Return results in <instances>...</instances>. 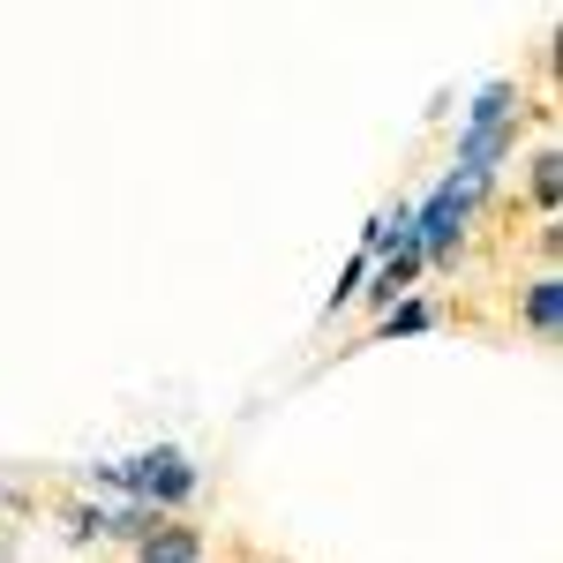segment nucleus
I'll list each match as a JSON object with an SVG mask.
<instances>
[{
	"mask_svg": "<svg viewBox=\"0 0 563 563\" xmlns=\"http://www.w3.org/2000/svg\"><path fill=\"white\" fill-rule=\"evenodd\" d=\"M135 563H203V526L158 519L143 541H135Z\"/></svg>",
	"mask_w": 563,
	"mask_h": 563,
	"instance_id": "nucleus-5",
	"label": "nucleus"
},
{
	"mask_svg": "<svg viewBox=\"0 0 563 563\" xmlns=\"http://www.w3.org/2000/svg\"><path fill=\"white\" fill-rule=\"evenodd\" d=\"M481 196H488V180H466V174L435 180L429 203H413V241H421V256L459 263V249H466V233H474V218H481Z\"/></svg>",
	"mask_w": 563,
	"mask_h": 563,
	"instance_id": "nucleus-1",
	"label": "nucleus"
},
{
	"mask_svg": "<svg viewBox=\"0 0 563 563\" xmlns=\"http://www.w3.org/2000/svg\"><path fill=\"white\" fill-rule=\"evenodd\" d=\"M429 323H435V308L406 294L398 308H384V316H376V339H413V331H429Z\"/></svg>",
	"mask_w": 563,
	"mask_h": 563,
	"instance_id": "nucleus-9",
	"label": "nucleus"
},
{
	"mask_svg": "<svg viewBox=\"0 0 563 563\" xmlns=\"http://www.w3.org/2000/svg\"><path fill=\"white\" fill-rule=\"evenodd\" d=\"M519 84L511 76H496V84H481L474 90V106H466V129H504V121H519Z\"/></svg>",
	"mask_w": 563,
	"mask_h": 563,
	"instance_id": "nucleus-7",
	"label": "nucleus"
},
{
	"mask_svg": "<svg viewBox=\"0 0 563 563\" xmlns=\"http://www.w3.org/2000/svg\"><path fill=\"white\" fill-rule=\"evenodd\" d=\"M421 271H429V256H421V241L406 233L390 256L368 263V286H361V294H368V308H398L406 294H413V278H421Z\"/></svg>",
	"mask_w": 563,
	"mask_h": 563,
	"instance_id": "nucleus-3",
	"label": "nucleus"
},
{
	"mask_svg": "<svg viewBox=\"0 0 563 563\" xmlns=\"http://www.w3.org/2000/svg\"><path fill=\"white\" fill-rule=\"evenodd\" d=\"M519 323L533 331V339H556V331H563V278H556V271L526 278V294H519Z\"/></svg>",
	"mask_w": 563,
	"mask_h": 563,
	"instance_id": "nucleus-6",
	"label": "nucleus"
},
{
	"mask_svg": "<svg viewBox=\"0 0 563 563\" xmlns=\"http://www.w3.org/2000/svg\"><path fill=\"white\" fill-rule=\"evenodd\" d=\"M526 166H533V174H526V196H533V211L556 218V196H563V151H556V143H541Z\"/></svg>",
	"mask_w": 563,
	"mask_h": 563,
	"instance_id": "nucleus-8",
	"label": "nucleus"
},
{
	"mask_svg": "<svg viewBox=\"0 0 563 563\" xmlns=\"http://www.w3.org/2000/svg\"><path fill=\"white\" fill-rule=\"evenodd\" d=\"M511 151H519V121H504V129H459V158H451V174L488 180Z\"/></svg>",
	"mask_w": 563,
	"mask_h": 563,
	"instance_id": "nucleus-4",
	"label": "nucleus"
},
{
	"mask_svg": "<svg viewBox=\"0 0 563 563\" xmlns=\"http://www.w3.org/2000/svg\"><path fill=\"white\" fill-rule=\"evenodd\" d=\"M361 286H368V256H353L346 271H339V286H331V301H323V308H331V316H339V308H346L353 294H361Z\"/></svg>",
	"mask_w": 563,
	"mask_h": 563,
	"instance_id": "nucleus-11",
	"label": "nucleus"
},
{
	"mask_svg": "<svg viewBox=\"0 0 563 563\" xmlns=\"http://www.w3.org/2000/svg\"><path fill=\"white\" fill-rule=\"evenodd\" d=\"M113 474H121V496H129V504H151V511H166V519H174L180 504L203 488L196 459H188V451H174V443H151V451H135V459H121Z\"/></svg>",
	"mask_w": 563,
	"mask_h": 563,
	"instance_id": "nucleus-2",
	"label": "nucleus"
},
{
	"mask_svg": "<svg viewBox=\"0 0 563 563\" xmlns=\"http://www.w3.org/2000/svg\"><path fill=\"white\" fill-rule=\"evenodd\" d=\"M60 519L76 541H106V504H60Z\"/></svg>",
	"mask_w": 563,
	"mask_h": 563,
	"instance_id": "nucleus-10",
	"label": "nucleus"
}]
</instances>
